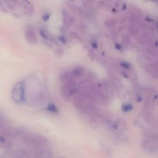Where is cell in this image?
Returning <instances> with one entry per match:
<instances>
[{
  "label": "cell",
  "mask_w": 158,
  "mask_h": 158,
  "mask_svg": "<svg viewBox=\"0 0 158 158\" xmlns=\"http://www.w3.org/2000/svg\"><path fill=\"white\" fill-rule=\"evenodd\" d=\"M3 118H2V116H1V115L0 114V125H1L3 124Z\"/></svg>",
  "instance_id": "4fadbf2b"
},
{
  "label": "cell",
  "mask_w": 158,
  "mask_h": 158,
  "mask_svg": "<svg viewBox=\"0 0 158 158\" xmlns=\"http://www.w3.org/2000/svg\"><path fill=\"white\" fill-rule=\"evenodd\" d=\"M147 69L149 72L154 77L158 78V68L156 66L148 65L147 66Z\"/></svg>",
  "instance_id": "5b68a950"
},
{
  "label": "cell",
  "mask_w": 158,
  "mask_h": 158,
  "mask_svg": "<svg viewBox=\"0 0 158 158\" xmlns=\"http://www.w3.org/2000/svg\"><path fill=\"white\" fill-rule=\"evenodd\" d=\"M129 32L133 35H136L138 34V30L134 26H130L129 27Z\"/></svg>",
  "instance_id": "9c48e42d"
},
{
  "label": "cell",
  "mask_w": 158,
  "mask_h": 158,
  "mask_svg": "<svg viewBox=\"0 0 158 158\" xmlns=\"http://www.w3.org/2000/svg\"><path fill=\"white\" fill-rule=\"evenodd\" d=\"M26 96V85L25 82H19L12 88L11 93L12 100L16 104H22L25 101Z\"/></svg>",
  "instance_id": "7a4b0ae2"
},
{
  "label": "cell",
  "mask_w": 158,
  "mask_h": 158,
  "mask_svg": "<svg viewBox=\"0 0 158 158\" xmlns=\"http://www.w3.org/2000/svg\"><path fill=\"white\" fill-rule=\"evenodd\" d=\"M61 95L66 99H70L77 91V84L74 77L69 72H65L61 75Z\"/></svg>",
  "instance_id": "6da1fadb"
},
{
  "label": "cell",
  "mask_w": 158,
  "mask_h": 158,
  "mask_svg": "<svg viewBox=\"0 0 158 158\" xmlns=\"http://www.w3.org/2000/svg\"><path fill=\"white\" fill-rule=\"evenodd\" d=\"M141 100H142V98H141V96H139V97H137V101H138V102H140V101H141Z\"/></svg>",
  "instance_id": "5bb4252c"
},
{
  "label": "cell",
  "mask_w": 158,
  "mask_h": 158,
  "mask_svg": "<svg viewBox=\"0 0 158 158\" xmlns=\"http://www.w3.org/2000/svg\"><path fill=\"white\" fill-rule=\"evenodd\" d=\"M70 72L74 77H80L83 75L84 70L80 67H75L72 69V70Z\"/></svg>",
  "instance_id": "277c9868"
},
{
  "label": "cell",
  "mask_w": 158,
  "mask_h": 158,
  "mask_svg": "<svg viewBox=\"0 0 158 158\" xmlns=\"http://www.w3.org/2000/svg\"><path fill=\"white\" fill-rule=\"evenodd\" d=\"M91 46L94 49H97L98 48V44H97V43L96 41H93L91 43Z\"/></svg>",
  "instance_id": "8fae6325"
},
{
  "label": "cell",
  "mask_w": 158,
  "mask_h": 158,
  "mask_svg": "<svg viewBox=\"0 0 158 158\" xmlns=\"http://www.w3.org/2000/svg\"><path fill=\"white\" fill-rule=\"evenodd\" d=\"M115 47H116V48L117 49H118V50H120V49H122V46H121V45H120V44H119V43H116V45H115Z\"/></svg>",
  "instance_id": "7c38bea8"
},
{
  "label": "cell",
  "mask_w": 158,
  "mask_h": 158,
  "mask_svg": "<svg viewBox=\"0 0 158 158\" xmlns=\"http://www.w3.org/2000/svg\"><path fill=\"white\" fill-rule=\"evenodd\" d=\"M25 37L29 43L32 45L37 44L38 41V37L33 26H28L26 28L25 30Z\"/></svg>",
  "instance_id": "3957f363"
},
{
  "label": "cell",
  "mask_w": 158,
  "mask_h": 158,
  "mask_svg": "<svg viewBox=\"0 0 158 158\" xmlns=\"http://www.w3.org/2000/svg\"><path fill=\"white\" fill-rule=\"evenodd\" d=\"M133 109V106L132 104L129 103H124L122 106V109L125 112L131 111Z\"/></svg>",
  "instance_id": "52a82bcc"
},
{
  "label": "cell",
  "mask_w": 158,
  "mask_h": 158,
  "mask_svg": "<svg viewBox=\"0 0 158 158\" xmlns=\"http://www.w3.org/2000/svg\"><path fill=\"white\" fill-rule=\"evenodd\" d=\"M47 109L51 112L53 113H56L57 112V107L51 103H50L48 104L47 106Z\"/></svg>",
  "instance_id": "ba28073f"
},
{
  "label": "cell",
  "mask_w": 158,
  "mask_h": 158,
  "mask_svg": "<svg viewBox=\"0 0 158 158\" xmlns=\"http://www.w3.org/2000/svg\"><path fill=\"white\" fill-rule=\"evenodd\" d=\"M117 24V20L115 18H111L107 19L106 22H105V27L107 28H110L116 25Z\"/></svg>",
  "instance_id": "8992f818"
},
{
  "label": "cell",
  "mask_w": 158,
  "mask_h": 158,
  "mask_svg": "<svg viewBox=\"0 0 158 158\" xmlns=\"http://www.w3.org/2000/svg\"><path fill=\"white\" fill-rule=\"evenodd\" d=\"M157 27H158V25H157Z\"/></svg>",
  "instance_id": "9a60e30c"
},
{
  "label": "cell",
  "mask_w": 158,
  "mask_h": 158,
  "mask_svg": "<svg viewBox=\"0 0 158 158\" xmlns=\"http://www.w3.org/2000/svg\"><path fill=\"white\" fill-rule=\"evenodd\" d=\"M120 66L124 69H129L130 68V64L126 61H122L120 63Z\"/></svg>",
  "instance_id": "30bf717a"
}]
</instances>
